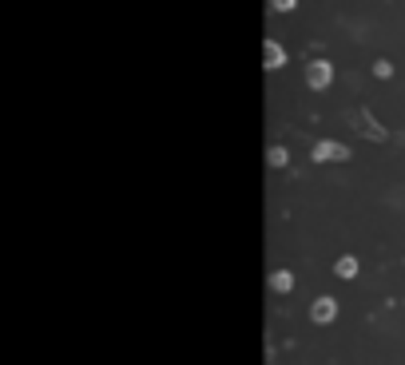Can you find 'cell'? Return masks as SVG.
<instances>
[{
	"instance_id": "6da1fadb",
	"label": "cell",
	"mask_w": 405,
	"mask_h": 365,
	"mask_svg": "<svg viewBox=\"0 0 405 365\" xmlns=\"http://www.w3.org/2000/svg\"><path fill=\"white\" fill-rule=\"evenodd\" d=\"M350 143H342V139H318L314 147H310V159L314 163H346L350 159Z\"/></svg>"
},
{
	"instance_id": "7a4b0ae2",
	"label": "cell",
	"mask_w": 405,
	"mask_h": 365,
	"mask_svg": "<svg viewBox=\"0 0 405 365\" xmlns=\"http://www.w3.org/2000/svg\"><path fill=\"white\" fill-rule=\"evenodd\" d=\"M334 83V64L330 60H310L306 64V88L310 91H326Z\"/></svg>"
},
{
	"instance_id": "3957f363",
	"label": "cell",
	"mask_w": 405,
	"mask_h": 365,
	"mask_svg": "<svg viewBox=\"0 0 405 365\" xmlns=\"http://www.w3.org/2000/svg\"><path fill=\"white\" fill-rule=\"evenodd\" d=\"M338 318V298L334 294H318L314 302H310V322L314 325H330Z\"/></svg>"
},
{
	"instance_id": "277c9868",
	"label": "cell",
	"mask_w": 405,
	"mask_h": 365,
	"mask_svg": "<svg viewBox=\"0 0 405 365\" xmlns=\"http://www.w3.org/2000/svg\"><path fill=\"white\" fill-rule=\"evenodd\" d=\"M286 44L283 40H274V36H266L263 40V71H278V68H286Z\"/></svg>"
},
{
	"instance_id": "5b68a950",
	"label": "cell",
	"mask_w": 405,
	"mask_h": 365,
	"mask_svg": "<svg viewBox=\"0 0 405 365\" xmlns=\"http://www.w3.org/2000/svg\"><path fill=\"white\" fill-rule=\"evenodd\" d=\"M266 282H270L274 294H290V290H294V274L290 270H270V278H266Z\"/></svg>"
},
{
	"instance_id": "8992f818",
	"label": "cell",
	"mask_w": 405,
	"mask_h": 365,
	"mask_svg": "<svg viewBox=\"0 0 405 365\" xmlns=\"http://www.w3.org/2000/svg\"><path fill=\"white\" fill-rule=\"evenodd\" d=\"M358 270H362V262H358L354 254H342V258L334 262V274H338V278H346V282H350V278H358Z\"/></svg>"
},
{
	"instance_id": "52a82bcc",
	"label": "cell",
	"mask_w": 405,
	"mask_h": 365,
	"mask_svg": "<svg viewBox=\"0 0 405 365\" xmlns=\"http://www.w3.org/2000/svg\"><path fill=\"white\" fill-rule=\"evenodd\" d=\"M266 163L278 171V167H286V163H290V151H286L283 143H270V147H266Z\"/></svg>"
},
{
	"instance_id": "ba28073f",
	"label": "cell",
	"mask_w": 405,
	"mask_h": 365,
	"mask_svg": "<svg viewBox=\"0 0 405 365\" xmlns=\"http://www.w3.org/2000/svg\"><path fill=\"white\" fill-rule=\"evenodd\" d=\"M374 76H377V80H394V64H389V60H374Z\"/></svg>"
},
{
	"instance_id": "9c48e42d",
	"label": "cell",
	"mask_w": 405,
	"mask_h": 365,
	"mask_svg": "<svg viewBox=\"0 0 405 365\" xmlns=\"http://www.w3.org/2000/svg\"><path fill=\"white\" fill-rule=\"evenodd\" d=\"M266 8L270 12H294L298 8V0H266Z\"/></svg>"
}]
</instances>
